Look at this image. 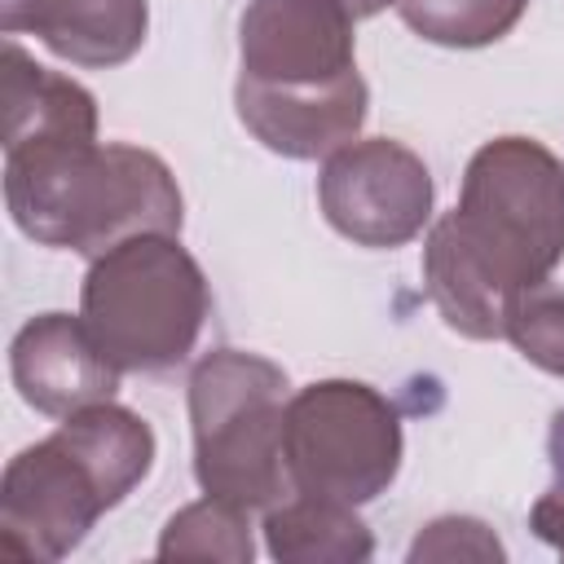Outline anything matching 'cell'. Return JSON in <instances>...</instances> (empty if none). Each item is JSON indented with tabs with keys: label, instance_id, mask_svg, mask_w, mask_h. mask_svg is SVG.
I'll return each mask as SVG.
<instances>
[{
	"label": "cell",
	"instance_id": "obj_7",
	"mask_svg": "<svg viewBox=\"0 0 564 564\" xmlns=\"http://www.w3.org/2000/svg\"><path fill=\"white\" fill-rule=\"evenodd\" d=\"M317 203L335 234L357 247H405L432 220L436 185L427 163L392 137H357L326 154Z\"/></svg>",
	"mask_w": 564,
	"mask_h": 564
},
{
	"label": "cell",
	"instance_id": "obj_4",
	"mask_svg": "<svg viewBox=\"0 0 564 564\" xmlns=\"http://www.w3.org/2000/svg\"><path fill=\"white\" fill-rule=\"evenodd\" d=\"M212 313V291L181 234H137L88 260L79 317L123 375L176 370Z\"/></svg>",
	"mask_w": 564,
	"mask_h": 564
},
{
	"label": "cell",
	"instance_id": "obj_3",
	"mask_svg": "<svg viewBox=\"0 0 564 564\" xmlns=\"http://www.w3.org/2000/svg\"><path fill=\"white\" fill-rule=\"evenodd\" d=\"M150 467L154 432L137 410L119 401L84 405L53 436L9 458L0 476V542L22 560H62Z\"/></svg>",
	"mask_w": 564,
	"mask_h": 564
},
{
	"label": "cell",
	"instance_id": "obj_10",
	"mask_svg": "<svg viewBox=\"0 0 564 564\" xmlns=\"http://www.w3.org/2000/svg\"><path fill=\"white\" fill-rule=\"evenodd\" d=\"M234 106L242 128L282 159H326L339 145L357 141L370 93L361 70L322 88H269V84H234Z\"/></svg>",
	"mask_w": 564,
	"mask_h": 564
},
{
	"label": "cell",
	"instance_id": "obj_16",
	"mask_svg": "<svg viewBox=\"0 0 564 564\" xmlns=\"http://www.w3.org/2000/svg\"><path fill=\"white\" fill-rule=\"evenodd\" d=\"M502 339H511L516 352L538 370L564 379V291H551L546 282L524 291L507 313Z\"/></svg>",
	"mask_w": 564,
	"mask_h": 564
},
{
	"label": "cell",
	"instance_id": "obj_12",
	"mask_svg": "<svg viewBox=\"0 0 564 564\" xmlns=\"http://www.w3.org/2000/svg\"><path fill=\"white\" fill-rule=\"evenodd\" d=\"M4 150L35 141H97V101L70 75L40 66L13 35H4Z\"/></svg>",
	"mask_w": 564,
	"mask_h": 564
},
{
	"label": "cell",
	"instance_id": "obj_19",
	"mask_svg": "<svg viewBox=\"0 0 564 564\" xmlns=\"http://www.w3.org/2000/svg\"><path fill=\"white\" fill-rule=\"evenodd\" d=\"M339 4H344V9H348L357 22H361V18H375V13H383V9H388V4H397V0H339Z\"/></svg>",
	"mask_w": 564,
	"mask_h": 564
},
{
	"label": "cell",
	"instance_id": "obj_18",
	"mask_svg": "<svg viewBox=\"0 0 564 564\" xmlns=\"http://www.w3.org/2000/svg\"><path fill=\"white\" fill-rule=\"evenodd\" d=\"M546 458H551V485L529 511V529L564 555V410H555L546 432Z\"/></svg>",
	"mask_w": 564,
	"mask_h": 564
},
{
	"label": "cell",
	"instance_id": "obj_17",
	"mask_svg": "<svg viewBox=\"0 0 564 564\" xmlns=\"http://www.w3.org/2000/svg\"><path fill=\"white\" fill-rule=\"evenodd\" d=\"M410 564L423 560H480V564H498L507 560V546L498 542V533L476 520V516H436L419 529V538L410 542Z\"/></svg>",
	"mask_w": 564,
	"mask_h": 564
},
{
	"label": "cell",
	"instance_id": "obj_5",
	"mask_svg": "<svg viewBox=\"0 0 564 564\" xmlns=\"http://www.w3.org/2000/svg\"><path fill=\"white\" fill-rule=\"evenodd\" d=\"M194 480L203 494L247 511H269L291 498L286 476V370L260 352L212 348L194 361L189 388Z\"/></svg>",
	"mask_w": 564,
	"mask_h": 564
},
{
	"label": "cell",
	"instance_id": "obj_6",
	"mask_svg": "<svg viewBox=\"0 0 564 564\" xmlns=\"http://www.w3.org/2000/svg\"><path fill=\"white\" fill-rule=\"evenodd\" d=\"M286 476L291 494L375 502L401 471L405 436L397 405L361 379H317L286 397Z\"/></svg>",
	"mask_w": 564,
	"mask_h": 564
},
{
	"label": "cell",
	"instance_id": "obj_15",
	"mask_svg": "<svg viewBox=\"0 0 564 564\" xmlns=\"http://www.w3.org/2000/svg\"><path fill=\"white\" fill-rule=\"evenodd\" d=\"M529 0H397L401 22L441 48H485L516 31Z\"/></svg>",
	"mask_w": 564,
	"mask_h": 564
},
{
	"label": "cell",
	"instance_id": "obj_9",
	"mask_svg": "<svg viewBox=\"0 0 564 564\" xmlns=\"http://www.w3.org/2000/svg\"><path fill=\"white\" fill-rule=\"evenodd\" d=\"M9 375H13L18 397L31 410L48 419H66L84 405L115 401L123 370L97 348L84 317L40 313L13 335Z\"/></svg>",
	"mask_w": 564,
	"mask_h": 564
},
{
	"label": "cell",
	"instance_id": "obj_11",
	"mask_svg": "<svg viewBox=\"0 0 564 564\" xmlns=\"http://www.w3.org/2000/svg\"><path fill=\"white\" fill-rule=\"evenodd\" d=\"M4 35H35L53 57L110 70L141 53L150 31L145 0H0Z\"/></svg>",
	"mask_w": 564,
	"mask_h": 564
},
{
	"label": "cell",
	"instance_id": "obj_13",
	"mask_svg": "<svg viewBox=\"0 0 564 564\" xmlns=\"http://www.w3.org/2000/svg\"><path fill=\"white\" fill-rule=\"evenodd\" d=\"M264 551L282 564H361L375 555V538L352 502L291 494L264 511Z\"/></svg>",
	"mask_w": 564,
	"mask_h": 564
},
{
	"label": "cell",
	"instance_id": "obj_8",
	"mask_svg": "<svg viewBox=\"0 0 564 564\" xmlns=\"http://www.w3.org/2000/svg\"><path fill=\"white\" fill-rule=\"evenodd\" d=\"M352 13L339 0H251L238 18V79L322 88L357 70Z\"/></svg>",
	"mask_w": 564,
	"mask_h": 564
},
{
	"label": "cell",
	"instance_id": "obj_1",
	"mask_svg": "<svg viewBox=\"0 0 564 564\" xmlns=\"http://www.w3.org/2000/svg\"><path fill=\"white\" fill-rule=\"evenodd\" d=\"M564 260V163L533 137L485 141L458 207L423 242V286L463 339H502L511 304Z\"/></svg>",
	"mask_w": 564,
	"mask_h": 564
},
{
	"label": "cell",
	"instance_id": "obj_14",
	"mask_svg": "<svg viewBox=\"0 0 564 564\" xmlns=\"http://www.w3.org/2000/svg\"><path fill=\"white\" fill-rule=\"evenodd\" d=\"M163 560H229V564H251L256 555V538H251V511L229 502V498H216V494H203L198 502L181 507L163 533H159V546H154Z\"/></svg>",
	"mask_w": 564,
	"mask_h": 564
},
{
	"label": "cell",
	"instance_id": "obj_2",
	"mask_svg": "<svg viewBox=\"0 0 564 564\" xmlns=\"http://www.w3.org/2000/svg\"><path fill=\"white\" fill-rule=\"evenodd\" d=\"M4 203L40 242L97 260L137 234H181L185 198L172 167L123 141H35L4 150Z\"/></svg>",
	"mask_w": 564,
	"mask_h": 564
}]
</instances>
